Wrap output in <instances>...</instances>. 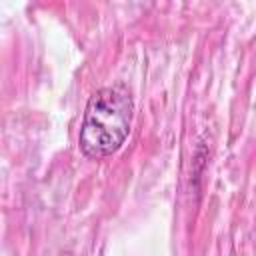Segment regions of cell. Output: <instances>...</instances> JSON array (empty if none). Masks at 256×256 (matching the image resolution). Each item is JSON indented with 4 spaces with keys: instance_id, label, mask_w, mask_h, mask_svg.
I'll list each match as a JSON object with an SVG mask.
<instances>
[{
    "instance_id": "6da1fadb",
    "label": "cell",
    "mask_w": 256,
    "mask_h": 256,
    "mask_svg": "<svg viewBox=\"0 0 256 256\" xmlns=\"http://www.w3.org/2000/svg\"><path fill=\"white\" fill-rule=\"evenodd\" d=\"M134 102L126 88L104 86L96 90L84 108L78 146L86 158L100 160L116 154L132 126Z\"/></svg>"
}]
</instances>
